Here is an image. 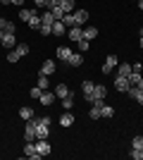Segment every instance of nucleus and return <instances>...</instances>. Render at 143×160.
Segmentation results:
<instances>
[{
    "mask_svg": "<svg viewBox=\"0 0 143 160\" xmlns=\"http://www.w3.org/2000/svg\"><path fill=\"white\" fill-rule=\"evenodd\" d=\"M53 12H50V10H48V12H43L41 14V24H48V27H53Z\"/></svg>",
    "mask_w": 143,
    "mask_h": 160,
    "instance_id": "nucleus-22",
    "label": "nucleus"
},
{
    "mask_svg": "<svg viewBox=\"0 0 143 160\" xmlns=\"http://www.w3.org/2000/svg\"><path fill=\"white\" fill-rule=\"evenodd\" d=\"M62 12H64V14L74 12V0H64V2H62Z\"/></svg>",
    "mask_w": 143,
    "mask_h": 160,
    "instance_id": "nucleus-24",
    "label": "nucleus"
},
{
    "mask_svg": "<svg viewBox=\"0 0 143 160\" xmlns=\"http://www.w3.org/2000/svg\"><path fill=\"white\" fill-rule=\"evenodd\" d=\"M64 33H67V27H64L60 19L53 22V36H64Z\"/></svg>",
    "mask_w": 143,
    "mask_h": 160,
    "instance_id": "nucleus-14",
    "label": "nucleus"
},
{
    "mask_svg": "<svg viewBox=\"0 0 143 160\" xmlns=\"http://www.w3.org/2000/svg\"><path fill=\"white\" fill-rule=\"evenodd\" d=\"M131 148H143V136H134L131 139Z\"/></svg>",
    "mask_w": 143,
    "mask_h": 160,
    "instance_id": "nucleus-34",
    "label": "nucleus"
},
{
    "mask_svg": "<svg viewBox=\"0 0 143 160\" xmlns=\"http://www.w3.org/2000/svg\"><path fill=\"white\" fill-rule=\"evenodd\" d=\"M14 50H17V53H19L21 58H24V55L29 53V46H26V43H17V46H14Z\"/></svg>",
    "mask_w": 143,
    "mask_h": 160,
    "instance_id": "nucleus-31",
    "label": "nucleus"
},
{
    "mask_svg": "<svg viewBox=\"0 0 143 160\" xmlns=\"http://www.w3.org/2000/svg\"><path fill=\"white\" fill-rule=\"evenodd\" d=\"M26 24H29L31 29H38V27H41V17L36 14V10H31V19H29Z\"/></svg>",
    "mask_w": 143,
    "mask_h": 160,
    "instance_id": "nucleus-19",
    "label": "nucleus"
},
{
    "mask_svg": "<svg viewBox=\"0 0 143 160\" xmlns=\"http://www.w3.org/2000/svg\"><path fill=\"white\" fill-rule=\"evenodd\" d=\"M93 86H95V84H93V81H91V79H86V81H83V84H81V88H83V93H86V96H91V91H93Z\"/></svg>",
    "mask_w": 143,
    "mask_h": 160,
    "instance_id": "nucleus-29",
    "label": "nucleus"
},
{
    "mask_svg": "<svg viewBox=\"0 0 143 160\" xmlns=\"http://www.w3.org/2000/svg\"><path fill=\"white\" fill-rule=\"evenodd\" d=\"M138 7H141V10H143V0H138Z\"/></svg>",
    "mask_w": 143,
    "mask_h": 160,
    "instance_id": "nucleus-46",
    "label": "nucleus"
},
{
    "mask_svg": "<svg viewBox=\"0 0 143 160\" xmlns=\"http://www.w3.org/2000/svg\"><path fill=\"white\" fill-rule=\"evenodd\" d=\"M76 46H79V53H86V50H88V46H91V41L81 38V41H76Z\"/></svg>",
    "mask_w": 143,
    "mask_h": 160,
    "instance_id": "nucleus-30",
    "label": "nucleus"
},
{
    "mask_svg": "<svg viewBox=\"0 0 143 160\" xmlns=\"http://www.w3.org/2000/svg\"><path fill=\"white\" fill-rule=\"evenodd\" d=\"M69 55H72V50H69L67 46H60V48H57V58H62L64 62L69 60Z\"/></svg>",
    "mask_w": 143,
    "mask_h": 160,
    "instance_id": "nucleus-20",
    "label": "nucleus"
},
{
    "mask_svg": "<svg viewBox=\"0 0 143 160\" xmlns=\"http://www.w3.org/2000/svg\"><path fill=\"white\" fill-rule=\"evenodd\" d=\"M21 2H24V0H12V5H21Z\"/></svg>",
    "mask_w": 143,
    "mask_h": 160,
    "instance_id": "nucleus-45",
    "label": "nucleus"
},
{
    "mask_svg": "<svg viewBox=\"0 0 143 160\" xmlns=\"http://www.w3.org/2000/svg\"><path fill=\"white\" fill-rule=\"evenodd\" d=\"M34 5H36V7H45L48 0H34Z\"/></svg>",
    "mask_w": 143,
    "mask_h": 160,
    "instance_id": "nucleus-42",
    "label": "nucleus"
},
{
    "mask_svg": "<svg viewBox=\"0 0 143 160\" xmlns=\"http://www.w3.org/2000/svg\"><path fill=\"white\" fill-rule=\"evenodd\" d=\"M0 2H2V5H12V0H0Z\"/></svg>",
    "mask_w": 143,
    "mask_h": 160,
    "instance_id": "nucleus-44",
    "label": "nucleus"
},
{
    "mask_svg": "<svg viewBox=\"0 0 143 160\" xmlns=\"http://www.w3.org/2000/svg\"><path fill=\"white\" fill-rule=\"evenodd\" d=\"M117 65H119L117 55H107V60H105V65H102V74H112L117 69Z\"/></svg>",
    "mask_w": 143,
    "mask_h": 160,
    "instance_id": "nucleus-5",
    "label": "nucleus"
},
{
    "mask_svg": "<svg viewBox=\"0 0 143 160\" xmlns=\"http://www.w3.org/2000/svg\"><path fill=\"white\" fill-rule=\"evenodd\" d=\"M126 79H129V84H131V86H136V84H138V79H141V72H131L129 77H126Z\"/></svg>",
    "mask_w": 143,
    "mask_h": 160,
    "instance_id": "nucleus-32",
    "label": "nucleus"
},
{
    "mask_svg": "<svg viewBox=\"0 0 143 160\" xmlns=\"http://www.w3.org/2000/svg\"><path fill=\"white\" fill-rule=\"evenodd\" d=\"M48 84H50V81H48V74H38V81H36V86L45 91V88H48Z\"/></svg>",
    "mask_w": 143,
    "mask_h": 160,
    "instance_id": "nucleus-23",
    "label": "nucleus"
},
{
    "mask_svg": "<svg viewBox=\"0 0 143 160\" xmlns=\"http://www.w3.org/2000/svg\"><path fill=\"white\" fill-rule=\"evenodd\" d=\"M141 48H143V36H141Z\"/></svg>",
    "mask_w": 143,
    "mask_h": 160,
    "instance_id": "nucleus-47",
    "label": "nucleus"
},
{
    "mask_svg": "<svg viewBox=\"0 0 143 160\" xmlns=\"http://www.w3.org/2000/svg\"><path fill=\"white\" fill-rule=\"evenodd\" d=\"M53 98H55V96L50 93V91H43V93H41V98H38V100H41L43 105H53Z\"/></svg>",
    "mask_w": 143,
    "mask_h": 160,
    "instance_id": "nucleus-21",
    "label": "nucleus"
},
{
    "mask_svg": "<svg viewBox=\"0 0 143 160\" xmlns=\"http://www.w3.org/2000/svg\"><path fill=\"white\" fill-rule=\"evenodd\" d=\"M36 151H38L41 158L50 153V143H48V139H36Z\"/></svg>",
    "mask_w": 143,
    "mask_h": 160,
    "instance_id": "nucleus-7",
    "label": "nucleus"
},
{
    "mask_svg": "<svg viewBox=\"0 0 143 160\" xmlns=\"http://www.w3.org/2000/svg\"><path fill=\"white\" fill-rule=\"evenodd\" d=\"M60 22H62V24H64L67 29H72V27H74V12H72V14H64Z\"/></svg>",
    "mask_w": 143,
    "mask_h": 160,
    "instance_id": "nucleus-25",
    "label": "nucleus"
},
{
    "mask_svg": "<svg viewBox=\"0 0 143 160\" xmlns=\"http://www.w3.org/2000/svg\"><path fill=\"white\" fill-rule=\"evenodd\" d=\"M62 108H64V110H72V108H74V98H72V93H69L67 98H62Z\"/></svg>",
    "mask_w": 143,
    "mask_h": 160,
    "instance_id": "nucleus-28",
    "label": "nucleus"
},
{
    "mask_svg": "<svg viewBox=\"0 0 143 160\" xmlns=\"http://www.w3.org/2000/svg\"><path fill=\"white\" fill-rule=\"evenodd\" d=\"M88 117H91V120H98V117H100V108L91 105V112H88Z\"/></svg>",
    "mask_w": 143,
    "mask_h": 160,
    "instance_id": "nucleus-36",
    "label": "nucleus"
},
{
    "mask_svg": "<svg viewBox=\"0 0 143 160\" xmlns=\"http://www.w3.org/2000/svg\"><path fill=\"white\" fill-rule=\"evenodd\" d=\"M55 69H57V65H55L53 60H45V62H43V67H41V74H48V77H50Z\"/></svg>",
    "mask_w": 143,
    "mask_h": 160,
    "instance_id": "nucleus-15",
    "label": "nucleus"
},
{
    "mask_svg": "<svg viewBox=\"0 0 143 160\" xmlns=\"http://www.w3.org/2000/svg\"><path fill=\"white\" fill-rule=\"evenodd\" d=\"M112 115H115V108L112 105H102L100 108V117H112Z\"/></svg>",
    "mask_w": 143,
    "mask_h": 160,
    "instance_id": "nucleus-27",
    "label": "nucleus"
},
{
    "mask_svg": "<svg viewBox=\"0 0 143 160\" xmlns=\"http://www.w3.org/2000/svg\"><path fill=\"white\" fill-rule=\"evenodd\" d=\"M38 31H41V36H50V33H53V27H48V24H41V27H38Z\"/></svg>",
    "mask_w": 143,
    "mask_h": 160,
    "instance_id": "nucleus-35",
    "label": "nucleus"
},
{
    "mask_svg": "<svg viewBox=\"0 0 143 160\" xmlns=\"http://www.w3.org/2000/svg\"><path fill=\"white\" fill-rule=\"evenodd\" d=\"M55 96H57V98H67V96H69L67 84H57V86H55Z\"/></svg>",
    "mask_w": 143,
    "mask_h": 160,
    "instance_id": "nucleus-17",
    "label": "nucleus"
},
{
    "mask_svg": "<svg viewBox=\"0 0 143 160\" xmlns=\"http://www.w3.org/2000/svg\"><path fill=\"white\" fill-rule=\"evenodd\" d=\"M129 79H126V77H115V88L117 91H129Z\"/></svg>",
    "mask_w": 143,
    "mask_h": 160,
    "instance_id": "nucleus-11",
    "label": "nucleus"
},
{
    "mask_svg": "<svg viewBox=\"0 0 143 160\" xmlns=\"http://www.w3.org/2000/svg\"><path fill=\"white\" fill-rule=\"evenodd\" d=\"M105 93H107V88L102 86V84H95L93 91H91V96H86V100H88V103H93L95 98H105Z\"/></svg>",
    "mask_w": 143,
    "mask_h": 160,
    "instance_id": "nucleus-4",
    "label": "nucleus"
},
{
    "mask_svg": "<svg viewBox=\"0 0 143 160\" xmlns=\"http://www.w3.org/2000/svg\"><path fill=\"white\" fill-rule=\"evenodd\" d=\"M88 22V10H76L74 12V27H83Z\"/></svg>",
    "mask_w": 143,
    "mask_h": 160,
    "instance_id": "nucleus-6",
    "label": "nucleus"
},
{
    "mask_svg": "<svg viewBox=\"0 0 143 160\" xmlns=\"http://www.w3.org/2000/svg\"><path fill=\"white\" fill-rule=\"evenodd\" d=\"M0 43L12 50V48L17 46V38H14V33H7V31H2V29H0Z\"/></svg>",
    "mask_w": 143,
    "mask_h": 160,
    "instance_id": "nucleus-3",
    "label": "nucleus"
},
{
    "mask_svg": "<svg viewBox=\"0 0 143 160\" xmlns=\"http://www.w3.org/2000/svg\"><path fill=\"white\" fill-rule=\"evenodd\" d=\"M50 134V124L43 122V117H38V124H36V139H48Z\"/></svg>",
    "mask_w": 143,
    "mask_h": 160,
    "instance_id": "nucleus-2",
    "label": "nucleus"
},
{
    "mask_svg": "<svg viewBox=\"0 0 143 160\" xmlns=\"http://www.w3.org/2000/svg\"><path fill=\"white\" fill-rule=\"evenodd\" d=\"M95 36H98V29L95 27H83V38L86 41H93Z\"/></svg>",
    "mask_w": 143,
    "mask_h": 160,
    "instance_id": "nucleus-18",
    "label": "nucleus"
},
{
    "mask_svg": "<svg viewBox=\"0 0 143 160\" xmlns=\"http://www.w3.org/2000/svg\"><path fill=\"white\" fill-rule=\"evenodd\" d=\"M36 124H38V117H31V120H26V129H24V139L26 141H36Z\"/></svg>",
    "mask_w": 143,
    "mask_h": 160,
    "instance_id": "nucleus-1",
    "label": "nucleus"
},
{
    "mask_svg": "<svg viewBox=\"0 0 143 160\" xmlns=\"http://www.w3.org/2000/svg\"><path fill=\"white\" fill-rule=\"evenodd\" d=\"M24 155H26V158H34V160L41 158L38 151H36V143H34V141H26V146H24Z\"/></svg>",
    "mask_w": 143,
    "mask_h": 160,
    "instance_id": "nucleus-8",
    "label": "nucleus"
},
{
    "mask_svg": "<svg viewBox=\"0 0 143 160\" xmlns=\"http://www.w3.org/2000/svg\"><path fill=\"white\" fill-rule=\"evenodd\" d=\"M129 74H131L129 62H119V65H117V77H129Z\"/></svg>",
    "mask_w": 143,
    "mask_h": 160,
    "instance_id": "nucleus-13",
    "label": "nucleus"
},
{
    "mask_svg": "<svg viewBox=\"0 0 143 160\" xmlns=\"http://www.w3.org/2000/svg\"><path fill=\"white\" fill-rule=\"evenodd\" d=\"M136 86H138V88H143V77L138 79V84H136Z\"/></svg>",
    "mask_w": 143,
    "mask_h": 160,
    "instance_id": "nucleus-43",
    "label": "nucleus"
},
{
    "mask_svg": "<svg viewBox=\"0 0 143 160\" xmlns=\"http://www.w3.org/2000/svg\"><path fill=\"white\" fill-rule=\"evenodd\" d=\"M126 93H129V98H134L136 103H141V105H143V88H138V86H129V91H126Z\"/></svg>",
    "mask_w": 143,
    "mask_h": 160,
    "instance_id": "nucleus-10",
    "label": "nucleus"
},
{
    "mask_svg": "<svg viewBox=\"0 0 143 160\" xmlns=\"http://www.w3.org/2000/svg\"><path fill=\"white\" fill-rule=\"evenodd\" d=\"M60 124H62V127H72V124H74V115L67 110V112L60 117Z\"/></svg>",
    "mask_w": 143,
    "mask_h": 160,
    "instance_id": "nucleus-16",
    "label": "nucleus"
},
{
    "mask_svg": "<svg viewBox=\"0 0 143 160\" xmlns=\"http://www.w3.org/2000/svg\"><path fill=\"white\" fill-rule=\"evenodd\" d=\"M50 12H53V19H55V22H57V19H62V17H64V12H62V7H53Z\"/></svg>",
    "mask_w": 143,
    "mask_h": 160,
    "instance_id": "nucleus-33",
    "label": "nucleus"
},
{
    "mask_svg": "<svg viewBox=\"0 0 143 160\" xmlns=\"http://www.w3.org/2000/svg\"><path fill=\"white\" fill-rule=\"evenodd\" d=\"M19 58H21V55H19V53H17V50L12 48V50H10V55H7V62H17Z\"/></svg>",
    "mask_w": 143,
    "mask_h": 160,
    "instance_id": "nucleus-37",
    "label": "nucleus"
},
{
    "mask_svg": "<svg viewBox=\"0 0 143 160\" xmlns=\"http://www.w3.org/2000/svg\"><path fill=\"white\" fill-rule=\"evenodd\" d=\"M41 93H43V88H38V86L31 88V98H41Z\"/></svg>",
    "mask_w": 143,
    "mask_h": 160,
    "instance_id": "nucleus-41",
    "label": "nucleus"
},
{
    "mask_svg": "<svg viewBox=\"0 0 143 160\" xmlns=\"http://www.w3.org/2000/svg\"><path fill=\"white\" fill-rule=\"evenodd\" d=\"M67 62H69L72 67H81V65H83V53H72Z\"/></svg>",
    "mask_w": 143,
    "mask_h": 160,
    "instance_id": "nucleus-12",
    "label": "nucleus"
},
{
    "mask_svg": "<svg viewBox=\"0 0 143 160\" xmlns=\"http://www.w3.org/2000/svg\"><path fill=\"white\" fill-rule=\"evenodd\" d=\"M34 110H31V108H21V110H19V117H21V120H31V117H34Z\"/></svg>",
    "mask_w": 143,
    "mask_h": 160,
    "instance_id": "nucleus-26",
    "label": "nucleus"
},
{
    "mask_svg": "<svg viewBox=\"0 0 143 160\" xmlns=\"http://www.w3.org/2000/svg\"><path fill=\"white\" fill-rule=\"evenodd\" d=\"M131 158L134 160H143V148H134V151H131Z\"/></svg>",
    "mask_w": 143,
    "mask_h": 160,
    "instance_id": "nucleus-38",
    "label": "nucleus"
},
{
    "mask_svg": "<svg viewBox=\"0 0 143 160\" xmlns=\"http://www.w3.org/2000/svg\"><path fill=\"white\" fill-rule=\"evenodd\" d=\"M19 19L29 22V19H31V10H19Z\"/></svg>",
    "mask_w": 143,
    "mask_h": 160,
    "instance_id": "nucleus-40",
    "label": "nucleus"
},
{
    "mask_svg": "<svg viewBox=\"0 0 143 160\" xmlns=\"http://www.w3.org/2000/svg\"><path fill=\"white\" fill-rule=\"evenodd\" d=\"M141 36H143V27H141Z\"/></svg>",
    "mask_w": 143,
    "mask_h": 160,
    "instance_id": "nucleus-48",
    "label": "nucleus"
},
{
    "mask_svg": "<svg viewBox=\"0 0 143 160\" xmlns=\"http://www.w3.org/2000/svg\"><path fill=\"white\" fill-rule=\"evenodd\" d=\"M62 2H64V0H48V10H53V7H62Z\"/></svg>",
    "mask_w": 143,
    "mask_h": 160,
    "instance_id": "nucleus-39",
    "label": "nucleus"
},
{
    "mask_svg": "<svg viewBox=\"0 0 143 160\" xmlns=\"http://www.w3.org/2000/svg\"><path fill=\"white\" fill-rule=\"evenodd\" d=\"M67 36L74 41V43H76V41H81V38H83V27H72V29H67Z\"/></svg>",
    "mask_w": 143,
    "mask_h": 160,
    "instance_id": "nucleus-9",
    "label": "nucleus"
}]
</instances>
